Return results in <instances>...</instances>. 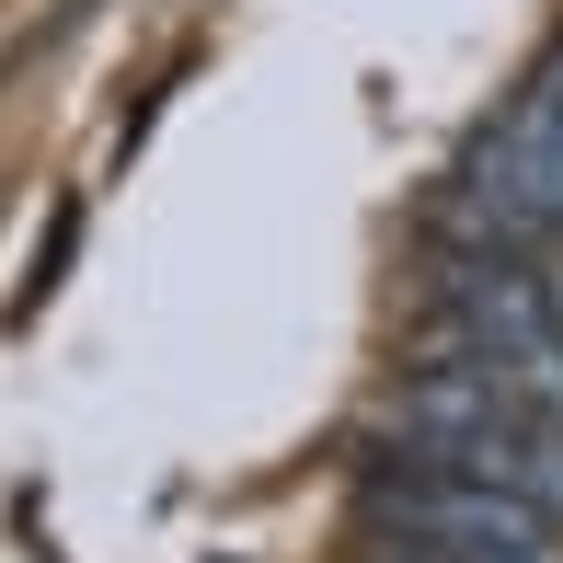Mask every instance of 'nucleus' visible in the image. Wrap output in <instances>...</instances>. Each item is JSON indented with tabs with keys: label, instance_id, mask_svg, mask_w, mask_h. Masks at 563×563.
I'll list each match as a JSON object with an SVG mask.
<instances>
[{
	"label": "nucleus",
	"instance_id": "nucleus-3",
	"mask_svg": "<svg viewBox=\"0 0 563 563\" xmlns=\"http://www.w3.org/2000/svg\"><path fill=\"white\" fill-rule=\"evenodd\" d=\"M356 518H368L379 563H563L552 506L495 495V483L438 472V460H379L356 483Z\"/></svg>",
	"mask_w": 563,
	"mask_h": 563
},
{
	"label": "nucleus",
	"instance_id": "nucleus-5",
	"mask_svg": "<svg viewBox=\"0 0 563 563\" xmlns=\"http://www.w3.org/2000/svg\"><path fill=\"white\" fill-rule=\"evenodd\" d=\"M529 276H541V299H552V322H563V242H552V253H529Z\"/></svg>",
	"mask_w": 563,
	"mask_h": 563
},
{
	"label": "nucleus",
	"instance_id": "nucleus-2",
	"mask_svg": "<svg viewBox=\"0 0 563 563\" xmlns=\"http://www.w3.org/2000/svg\"><path fill=\"white\" fill-rule=\"evenodd\" d=\"M426 368H472L483 391L563 415V322L518 253H449L426 299Z\"/></svg>",
	"mask_w": 563,
	"mask_h": 563
},
{
	"label": "nucleus",
	"instance_id": "nucleus-1",
	"mask_svg": "<svg viewBox=\"0 0 563 563\" xmlns=\"http://www.w3.org/2000/svg\"><path fill=\"white\" fill-rule=\"evenodd\" d=\"M426 230H438V253H518V265L563 242V35L518 81V104L472 139V162L449 173Z\"/></svg>",
	"mask_w": 563,
	"mask_h": 563
},
{
	"label": "nucleus",
	"instance_id": "nucleus-4",
	"mask_svg": "<svg viewBox=\"0 0 563 563\" xmlns=\"http://www.w3.org/2000/svg\"><path fill=\"white\" fill-rule=\"evenodd\" d=\"M379 426L402 438V460H438V472H472L495 495H529L563 518V415H529V402L483 391L472 368H415L391 379Z\"/></svg>",
	"mask_w": 563,
	"mask_h": 563
}]
</instances>
